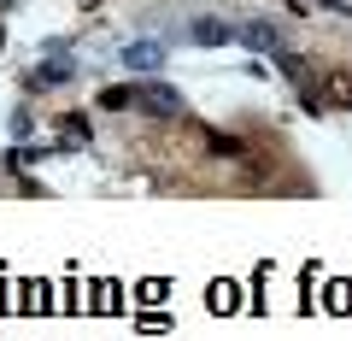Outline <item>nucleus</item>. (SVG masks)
Segmentation results:
<instances>
[{
    "label": "nucleus",
    "mask_w": 352,
    "mask_h": 341,
    "mask_svg": "<svg viewBox=\"0 0 352 341\" xmlns=\"http://www.w3.org/2000/svg\"><path fill=\"white\" fill-rule=\"evenodd\" d=\"M329 101L352 106V76H346V71H335V76H329Z\"/></svg>",
    "instance_id": "9"
},
{
    "label": "nucleus",
    "mask_w": 352,
    "mask_h": 341,
    "mask_svg": "<svg viewBox=\"0 0 352 341\" xmlns=\"http://www.w3.org/2000/svg\"><path fill=\"white\" fill-rule=\"evenodd\" d=\"M124 106H135V89H129V83H118V89H100V112H124Z\"/></svg>",
    "instance_id": "7"
},
{
    "label": "nucleus",
    "mask_w": 352,
    "mask_h": 341,
    "mask_svg": "<svg viewBox=\"0 0 352 341\" xmlns=\"http://www.w3.org/2000/svg\"><path fill=\"white\" fill-rule=\"evenodd\" d=\"M124 65H129V71H153V65H164V48H159V41H135V48L124 53Z\"/></svg>",
    "instance_id": "6"
},
{
    "label": "nucleus",
    "mask_w": 352,
    "mask_h": 341,
    "mask_svg": "<svg viewBox=\"0 0 352 341\" xmlns=\"http://www.w3.org/2000/svg\"><path fill=\"white\" fill-rule=\"evenodd\" d=\"M71 71H76L71 59H47L41 71H30V89H53V83H71Z\"/></svg>",
    "instance_id": "5"
},
{
    "label": "nucleus",
    "mask_w": 352,
    "mask_h": 341,
    "mask_svg": "<svg viewBox=\"0 0 352 341\" xmlns=\"http://www.w3.org/2000/svg\"><path fill=\"white\" fill-rule=\"evenodd\" d=\"M135 106H141V112H153V118H176V112H182V94H176L170 83H141Z\"/></svg>",
    "instance_id": "1"
},
{
    "label": "nucleus",
    "mask_w": 352,
    "mask_h": 341,
    "mask_svg": "<svg viewBox=\"0 0 352 341\" xmlns=\"http://www.w3.org/2000/svg\"><path fill=\"white\" fill-rule=\"evenodd\" d=\"M235 41H241V48H252V53H276L282 48V24H276V18H252V24L235 30Z\"/></svg>",
    "instance_id": "2"
},
{
    "label": "nucleus",
    "mask_w": 352,
    "mask_h": 341,
    "mask_svg": "<svg viewBox=\"0 0 352 341\" xmlns=\"http://www.w3.org/2000/svg\"><path fill=\"white\" fill-rule=\"evenodd\" d=\"M276 71L288 76L294 89H311V65H305L300 53H288V48H276Z\"/></svg>",
    "instance_id": "4"
},
{
    "label": "nucleus",
    "mask_w": 352,
    "mask_h": 341,
    "mask_svg": "<svg viewBox=\"0 0 352 341\" xmlns=\"http://www.w3.org/2000/svg\"><path fill=\"white\" fill-rule=\"evenodd\" d=\"M0 41H6V36H0Z\"/></svg>",
    "instance_id": "11"
},
{
    "label": "nucleus",
    "mask_w": 352,
    "mask_h": 341,
    "mask_svg": "<svg viewBox=\"0 0 352 341\" xmlns=\"http://www.w3.org/2000/svg\"><path fill=\"white\" fill-rule=\"evenodd\" d=\"M65 147H88V118H82V112L65 118Z\"/></svg>",
    "instance_id": "8"
},
{
    "label": "nucleus",
    "mask_w": 352,
    "mask_h": 341,
    "mask_svg": "<svg viewBox=\"0 0 352 341\" xmlns=\"http://www.w3.org/2000/svg\"><path fill=\"white\" fill-rule=\"evenodd\" d=\"M0 12H12V0H0Z\"/></svg>",
    "instance_id": "10"
},
{
    "label": "nucleus",
    "mask_w": 352,
    "mask_h": 341,
    "mask_svg": "<svg viewBox=\"0 0 352 341\" xmlns=\"http://www.w3.org/2000/svg\"><path fill=\"white\" fill-rule=\"evenodd\" d=\"M188 36H194V48H223V41H235V30H229L223 18H200Z\"/></svg>",
    "instance_id": "3"
}]
</instances>
